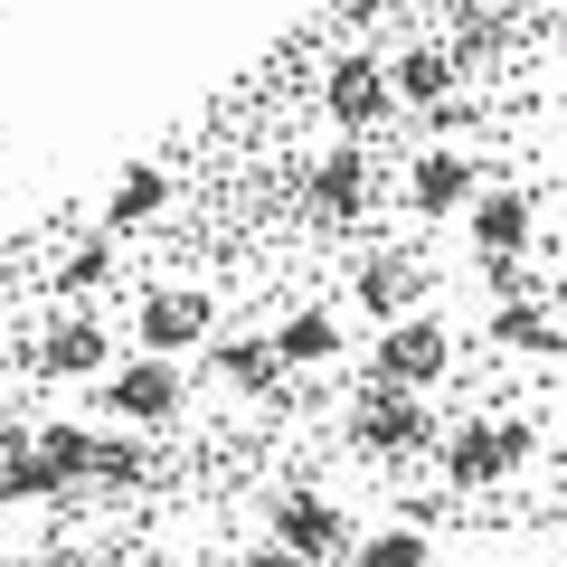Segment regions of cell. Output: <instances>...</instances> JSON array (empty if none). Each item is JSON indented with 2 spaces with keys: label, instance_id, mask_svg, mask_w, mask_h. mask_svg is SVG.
<instances>
[{
  "label": "cell",
  "instance_id": "cell-1",
  "mask_svg": "<svg viewBox=\"0 0 567 567\" xmlns=\"http://www.w3.org/2000/svg\"><path fill=\"white\" fill-rule=\"evenodd\" d=\"M435 464H445V492H492V483L539 464V425L529 416H464L454 435H435Z\"/></svg>",
  "mask_w": 567,
  "mask_h": 567
},
{
  "label": "cell",
  "instance_id": "cell-2",
  "mask_svg": "<svg viewBox=\"0 0 567 567\" xmlns=\"http://www.w3.org/2000/svg\"><path fill=\"white\" fill-rule=\"evenodd\" d=\"M350 454H369V464H406V454H435V406L416 398V388H379L369 379V398H350Z\"/></svg>",
  "mask_w": 567,
  "mask_h": 567
},
{
  "label": "cell",
  "instance_id": "cell-3",
  "mask_svg": "<svg viewBox=\"0 0 567 567\" xmlns=\"http://www.w3.org/2000/svg\"><path fill=\"white\" fill-rule=\"evenodd\" d=\"M369 379L379 388H435L454 379V331L435 322V312H398V322H379V350H369Z\"/></svg>",
  "mask_w": 567,
  "mask_h": 567
},
{
  "label": "cell",
  "instance_id": "cell-4",
  "mask_svg": "<svg viewBox=\"0 0 567 567\" xmlns=\"http://www.w3.org/2000/svg\"><path fill=\"white\" fill-rule=\"evenodd\" d=\"M181 398H189L181 360H123V369H104V416H114L123 435L171 425V416H181Z\"/></svg>",
  "mask_w": 567,
  "mask_h": 567
},
{
  "label": "cell",
  "instance_id": "cell-5",
  "mask_svg": "<svg viewBox=\"0 0 567 567\" xmlns=\"http://www.w3.org/2000/svg\"><path fill=\"white\" fill-rule=\"evenodd\" d=\"M208 322H218V303H208L199 284H152V293L133 303V341H142V360H181V350H199Z\"/></svg>",
  "mask_w": 567,
  "mask_h": 567
},
{
  "label": "cell",
  "instance_id": "cell-6",
  "mask_svg": "<svg viewBox=\"0 0 567 567\" xmlns=\"http://www.w3.org/2000/svg\"><path fill=\"white\" fill-rule=\"evenodd\" d=\"M265 529H275V548H284V558H331V567H341V548H350V511L331 502V492H312V483L275 492Z\"/></svg>",
  "mask_w": 567,
  "mask_h": 567
},
{
  "label": "cell",
  "instance_id": "cell-7",
  "mask_svg": "<svg viewBox=\"0 0 567 567\" xmlns=\"http://www.w3.org/2000/svg\"><path fill=\"white\" fill-rule=\"evenodd\" d=\"M464 246H473L483 265H520L529 246H539V199H529V189H473Z\"/></svg>",
  "mask_w": 567,
  "mask_h": 567
},
{
  "label": "cell",
  "instance_id": "cell-8",
  "mask_svg": "<svg viewBox=\"0 0 567 567\" xmlns=\"http://www.w3.org/2000/svg\"><path fill=\"white\" fill-rule=\"evenodd\" d=\"M369 199H379V171H369L360 142H341V152H322V162L303 171V208H312L322 227H360Z\"/></svg>",
  "mask_w": 567,
  "mask_h": 567
},
{
  "label": "cell",
  "instance_id": "cell-9",
  "mask_svg": "<svg viewBox=\"0 0 567 567\" xmlns=\"http://www.w3.org/2000/svg\"><path fill=\"white\" fill-rule=\"evenodd\" d=\"M322 114L341 123L350 142H360V133H379V123H388V58H369V48L331 58V66H322Z\"/></svg>",
  "mask_w": 567,
  "mask_h": 567
},
{
  "label": "cell",
  "instance_id": "cell-10",
  "mask_svg": "<svg viewBox=\"0 0 567 567\" xmlns=\"http://www.w3.org/2000/svg\"><path fill=\"white\" fill-rule=\"evenodd\" d=\"M473 189H483V171H473V152H454V142H435V152L406 162V208H416V218H464Z\"/></svg>",
  "mask_w": 567,
  "mask_h": 567
},
{
  "label": "cell",
  "instance_id": "cell-11",
  "mask_svg": "<svg viewBox=\"0 0 567 567\" xmlns=\"http://www.w3.org/2000/svg\"><path fill=\"white\" fill-rule=\"evenodd\" d=\"M464 95V66H454L445 39H416L388 58V104H425V114H445V104Z\"/></svg>",
  "mask_w": 567,
  "mask_h": 567
},
{
  "label": "cell",
  "instance_id": "cell-12",
  "mask_svg": "<svg viewBox=\"0 0 567 567\" xmlns=\"http://www.w3.org/2000/svg\"><path fill=\"white\" fill-rule=\"evenodd\" d=\"M39 369L48 379H104V369H114V331H104L95 312H58V322L39 331Z\"/></svg>",
  "mask_w": 567,
  "mask_h": 567
},
{
  "label": "cell",
  "instance_id": "cell-13",
  "mask_svg": "<svg viewBox=\"0 0 567 567\" xmlns=\"http://www.w3.org/2000/svg\"><path fill=\"white\" fill-rule=\"evenodd\" d=\"M350 293H360V312H369V322H398V312H416V293H425V265L406 256V246H379V256H360Z\"/></svg>",
  "mask_w": 567,
  "mask_h": 567
},
{
  "label": "cell",
  "instance_id": "cell-14",
  "mask_svg": "<svg viewBox=\"0 0 567 567\" xmlns=\"http://www.w3.org/2000/svg\"><path fill=\"white\" fill-rule=\"evenodd\" d=\"M265 341H275V360H284V369H331V360H341V322H331L322 303L284 312V322L265 331Z\"/></svg>",
  "mask_w": 567,
  "mask_h": 567
},
{
  "label": "cell",
  "instance_id": "cell-15",
  "mask_svg": "<svg viewBox=\"0 0 567 567\" xmlns=\"http://www.w3.org/2000/svg\"><path fill=\"white\" fill-rule=\"evenodd\" d=\"M218 379L237 388V398H275V388H284V360H275L265 331H237V341H218Z\"/></svg>",
  "mask_w": 567,
  "mask_h": 567
},
{
  "label": "cell",
  "instance_id": "cell-16",
  "mask_svg": "<svg viewBox=\"0 0 567 567\" xmlns=\"http://www.w3.org/2000/svg\"><path fill=\"white\" fill-rule=\"evenodd\" d=\"M162 208H171V171L162 162H133L114 181V199H104V227H152Z\"/></svg>",
  "mask_w": 567,
  "mask_h": 567
},
{
  "label": "cell",
  "instance_id": "cell-17",
  "mask_svg": "<svg viewBox=\"0 0 567 567\" xmlns=\"http://www.w3.org/2000/svg\"><path fill=\"white\" fill-rule=\"evenodd\" d=\"M29 445H39V464L58 473V492H66V483H95V435H85L76 416H58V425H39V435H29Z\"/></svg>",
  "mask_w": 567,
  "mask_h": 567
},
{
  "label": "cell",
  "instance_id": "cell-18",
  "mask_svg": "<svg viewBox=\"0 0 567 567\" xmlns=\"http://www.w3.org/2000/svg\"><path fill=\"white\" fill-rule=\"evenodd\" d=\"M341 567H435V548H425L416 520H398V529H369V539H350Z\"/></svg>",
  "mask_w": 567,
  "mask_h": 567
},
{
  "label": "cell",
  "instance_id": "cell-19",
  "mask_svg": "<svg viewBox=\"0 0 567 567\" xmlns=\"http://www.w3.org/2000/svg\"><path fill=\"white\" fill-rule=\"evenodd\" d=\"M445 48H454V66H483V58H502V48H511V29H502V10H492V0H464Z\"/></svg>",
  "mask_w": 567,
  "mask_h": 567
},
{
  "label": "cell",
  "instance_id": "cell-20",
  "mask_svg": "<svg viewBox=\"0 0 567 567\" xmlns=\"http://www.w3.org/2000/svg\"><path fill=\"white\" fill-rule=\"evenodd\" d=\"M0 502H58V473L39 464V445H29V435H10V445H0Z\"/></svg>",
  "mask_w": 567,
  "mask_h": 567
},
{
  "label": "cell",
  "instance_id": "cell-21",
  "mask_svg": "<svg viewBox=\"0 0 567 567\" xmlns=\"http://www.w3.org/2000/svg\"><path fill=\"white\" fill-rule=\"evenodd\" d=\"M492 341H502V350H558V322H548V303H529V293H520V303L492 312Z\"/></svg>",
  "mask_w": 567,
  "mask_h": 567
},
{
  "label": "cell",
  "instance_id": "cell-22",
  "mask_svg": "<svg viewBox=\"0 0 567 567\" xmlns=\"http://www.w3.org/2000/svg\"><path fill=\"white\" fill-rule=\"evenodd\" d=\"M104 265H114V246H76V256L58 265V284H66V293H95V284H104Z\"/></svg>",
  "mask_w": 567,
  "mask_h": 567
},
{
  "label": "cell",
  "instance_id": "cell-23",
  "mask_svg": "<svg viewBox=\"0 0 567 567\" xmlns=\"http://www.w3.org/2000/svg\"><path fill=\"white\" fill-rule=\"evenodd\" d=\"M39 567H85V548H76V539H58V548L39 558Z\"/></svg>",
  "mask_w": 567,
  "mask_h": 567
},
{
  "label": "cell",
  "instance_id": "cell-24",
  "mask_svg": "<svg viewBox=\"0 0 567 567\" xmlns=\"http://www.w3.org/2000/svg\"><path fill=\"white\" fill-rule=\"evenodd\" d=\"M548 48H558V66H567V10H558V20H548Z\"/></svg>",
  "mask_w": 567,
  "mask_h": 567
},
{
  "label": "cell",
  "instance_id": "cell-25",
  "mask_svg": "<svg viewBox=\"0 0 567 567\" xmlns=\"http://www.w3.org/2000/svg\"><path fill=\"white\" fill-rule=\"evenodd\" d=\"M284 567H331V558H284Z\"/></svg>",
  "mask_w": 567,
  "mask_h": 567
},
{
  "label": "cell",
  "instance_id": "cell-26",
  "mask_svg": "<svg viewBox=\"0 0 567 567\" xmlns=\"http://www.w3.org/2000/svg\"><path fill=\"white\" fill-rule=\"evenodd\" d=\"M85 567H114V558H85Z\"/></svg>",
  "mask_w": 567,
  "mask_h": 567
},
{
  "label": "cell",
  "instance_id": "cell-27",
  "mask_svg": "<svg viewBox=\"0 0 567 567\" xmlns=\"http://www.w3.org/2000/svg\"><path fill=\"white\" fill-rule=\"evenodd\" d=\"M0 567H10V558H0Z\"/></svg>",
  "mask_w": 567,
  "mask_h": 567
}]
</instances>
